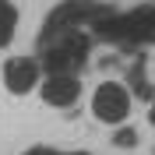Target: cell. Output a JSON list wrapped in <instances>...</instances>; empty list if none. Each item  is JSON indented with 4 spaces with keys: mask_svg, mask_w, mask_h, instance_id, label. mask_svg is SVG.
I'll use <instances>...</instances> for the list:
<instances>
[{
    "mask_svg": "<svg viewBox=\"0 0 155 155\" xmlns=\"http://www.w3.org/2000/svg\"><path fill=\"white\" fill-rule=\"evenodd\" d=\"M99 39L120 42V46H137V42H155V7H137L130 14H113L106 11L92 25Z\"/></svg>",
    "mask_w": 155,
    "mask_h": 155,
    "instance_id": "obj_1",
    "label": "cell"
},
{
    "mask_svg": "<svg viewBox=\"0 0 155 155\" xmlns=\"http://www.w3.org/2000/svg\"><path fill=\"white\" fill-rule=\"evenodd\" d=\"M42 67L49 74H78L88 60V49H92V39L81 28L74 32H60L53 39H42Z\"/></svg>",
    "mask_w": 155,
    "mask_h": 155,
    "instance_id": "obj_2",
    "label": "cell"
},
{
    "mask_svg": "<svg viewBox=\"0 0 155 155\" xmlns=\"http://www.w3.org/2000/svg\"><path fill=\"white\" fill-rule=\"evenodd\" d=\"M109 7H102V4H95V0H64L60 7H53V14L46 18V28H42V35H39V42L42 39H53L60 35V32H74V28H92L102 14H106Z\"/></svg>",
    "mask_w": 155,
    "mask_h": 155,
    "instance_id": "obj_3",
    "label": "cell"
},
{
    "mask_svg": "<svg viewBox=\"0 0 155 155\" xmlns=\"http://www.w3.org/2000/svg\"><path fill=\"white\" fill-rule=\"evenodd\" d=\"M92 113L102 124H124L127 113H130V95H127L124 85H113V81H102L92 95Z\"/></svg>",
    "mask_w": 155,
    "mask_h": 155,
    "instance_id": "obj_4",
    "label": "cell"
},
{
    "mask_svg": "<svg viewBox=\"0 0 155 155\" xmlns=\"http://www.w3.org/2000/svg\"><path fill=\"white\" fill-rule=\"evenodd\" d=\"M39 92H42V102L46 106H60L67 109L78 102V95H81V81H78V74H49L42 85H39Z\"/></svg>",
    "mask_w": 155,
    "mask_h": 155,
    "instance_id": "obj_5",
    "label": "cell"
},
{
    "mask_svg": "<svg viewBox=\"0 0 155 155\" xmlns=\"http://www.w3.org/2000/svg\"><path fill=\"white\" fill-rule=\"evenodd\" d=\"M4 85L11 95H28L39 85V64L32 57H14L4 64Z\"/></svg>",
    "mask_w": 155,
    "mask_h": 155,
    "instance_id": "obj_6",
    "label": "cell"
},
{
    "mask_svg": "<svg viewBox=\"0 0 155 155\" xmlns=\"http://www.w3.org/2000/svg\"><path fill=\"white\" fill-rule=\"evenodd\" d=\"M127 85H130V92H134L137 99H152V81H148L145 74V60L137 57V64H130V71H127Z\"/></svg>",
    "mask_w": 155,
    "mask_h": 155,
    "instance_id": "obj_7",
    "label": "cell"
},
{
    "mask_svg": "<svg viewBox=\"0 0 155 155\" xmlns=\"http://www.w3.org/2000/svg\"><path fill=\"white\" fill-rule=\"evenodd\" d=\"M14 28H18V11L11 7L7 0H0V49L14 39Z\"/></svg>",
    "mask_w": 155,
    "mask_h": 155,
    "instance_id": "obj_8",
    "label": "cell"
},
{
    "mask_svg": "<svg viewBox=\"0 0 155 155\" xmlns=\"http://www.w3.org/2000/svg\"><path fill=\"white\" fill-rule=\"evenodd\" d=\"M116 148H134L137 145V130H130V127H124V130H116Z\"/></svg>",
    "mask_w": 155,
    "mask_h": 155,
    "instance_id": "obj_9",
    "label": "cell"
},
{
    "mask_svg": "<svg viewBox=\"0 0 155 155\" xmlns=\"http://www.w3.org/2000/svg\"><path fill=\"white\" fill-rule=\"evenodd\" d=\"M25 155H60V152H53V148H28Z\"/></svg>",
    "mask_w": 155,
    "mask_h": 155,
    "instance_id": "obj_10",
    "label": "cell"
},
{
    "mask_svg": "<svg viewBox=\"0 0 155 155\" xmlns=\"http://www.w3.org/2000/svg\"><path fill=\"white\" fill-rule=\"evenodd\" d=\"M148 120H152V127H155V102H152V113H148Z\"/></svg>",
    "mask_w": 155,
    "mask_h": 155,
    "instance_id": "obj_11",
    "label": "cell"
},
{
    "mask_svg": "<svg viewBox=\"0 0 155 155\" xmlns=\"http://www.w3.org/2000/svg\"><path fill=\"white\" fill-rule=\"evenodd\" d=\"M71 155H88V152H71Z\"/></svg>",
    "mask_w": 155,
    "mask_h": 155,
    "instance_id": "obj_12",
    "label": "cell"
}]
</instances>
